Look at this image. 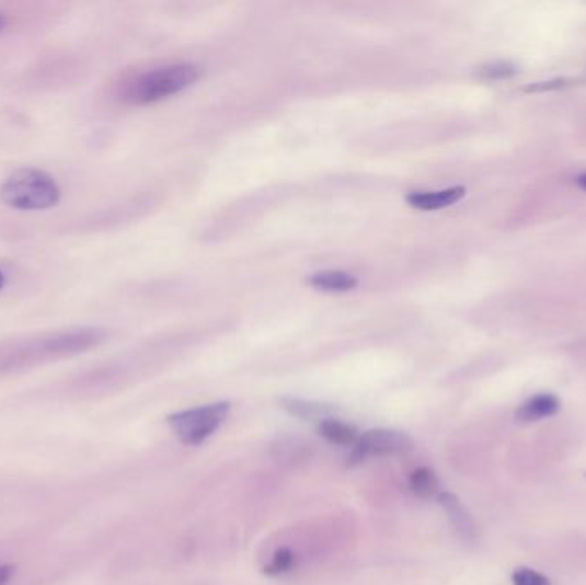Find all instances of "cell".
<instances>
[{
	"instance_id": "ba28073f",
	"label": "cell",
	"mask_w": 586,
	"mask_h": 585,
	"mask_svg": "<svg viewBox=\"0 0 586 585\" xmlns=\"http://www.w3.org/2000/svg\"><path fill=\"white\" fill-rule=\"evenodd\" d=\"M279 404L288 414L294 415V417H299V420L306 421H321L330 420L331 414L335 412V408L331 405L319 404V402H311V400L303 399H287L279 400Z\"/></svg>"
},
{
	"instance_id": "5bb4252c",
	"label": "cell",
	"mask_w": 586,
	"mask_h": 585,
	"mask_svg": "<svg viewBox=\"0 0 586 585\" xmlns=\"http://www.w3.org/2000/svg\"><path fill=\"white\" fill-rule=\"evenodd\" d=\"M513 584L515 585H551L548 577L530 569H518L513 574Z\"/></svg>"
},
{
	"instance_id": "8fae6325",
	"label": "cell",
	"mask_w": 586,
	"mask_h": 585,
	"mask_svg": "<svg viewBox=\"0 0 586 585\" xmlns=\"http://www.w3.org/2000/svg\"><path fill=\"white\" fill-rule=\"evenodd\" d=\"M410 490L418 498H430L436 495L437 487H439V481H437L436 474H434L427 467H421L415 469L409 479Z\"/></svg>"
},
{
	"instance_id": "ffe728a7",
	"label": "cell",
	"mask_w": 586,
	"mask_h": 585,
	"mask_svg": "<svg viewBox=\"0 0 586 585\" xmlns=\"http://www.w3.org/2000/svg\"><path fill=\"white\" fill-rule=\"evenodd\" d=\"M586 475V474H585Z\"/></svg>"
},
{
	"instance_id": "8992f818",
	"label": "cell",
	"mask_w": 586,
	"mask_h": 585,
	"mask_svg": "<svg viewBox=\"0 0 586 585\" xmlns=\"http://www.w3.org/2000/svg\"><path fill=\"white\" fill-rule=\"evenodd\" d=\"M437 500H439L446 514H448L449 523H451L455 530H457V535L460 536L463 541H475V524H473V518L470 517L467 508L461 505L460 500L452 495V493H441Z\"/></svg>"
},
{
	"instance_id": "d6986e66",
	"label": "cell",
	"mask_w": 586,
	"mask_h": 585,
	"mask_svg": "<svg viewBox=\"0 0 586 585\" xmlns=\"http://www.w3.org/2000/svg\"><path fill=\"white\" fill-rule=\"evenodd\" d=\"M5 26V16L0 12V30L4 28Z\"/></svg>"
},
{
	"instance_id": "3957f363",
	"label": "cell",
	"mask_w": 586,
	"mask_h": 585,
	"mask_svg": "<svg viewBox=\"0 0 586 585\" xmlns=\"http://www.w3.org/2000/svg\"><path fill=\"white\" fill-rule=\"evenodd\" d=\"M230 412L229 402L203 405L169 415V426L182 444L197 447L209 438L227 420Z\"/></svg>"
},
{
	"instance_id": "2e32d148",
	"label": "cell",
	"mask_w": 586,
	"mask_h": 585,
	"mask_svg": "<svg viewBox=\"0 0 586 585\" xmlns=\"http://www.w3.org/2000/svg\"><path fill=\"white\" fill-rule=\"evenodd\" d=\"M12 572H14V569L11 565L0 566V585H8L9 578L12 577Z\"/></svg>"
},
{
	"instance_id": "e0dca14e",
	"label": "cell",
	"mask_w": 586,
	"mask_h": 585,
	"mask_svg": "<svg viewBox=\"0 0 586 585\" xmlns=\"http://www.w3.org/2000/svg\"><path fill=\"white\" fill-rule=\"evenodd\" d=\"M576 184H578L583 191H586V174L578 175V177H576Z\"/></svg>"
},
{
	"instance_id": "9a60e30c",
	"label": "cell",
	"mask_w": 586,
	"mask_h": 585,
	"mask_svg": "<svg viewBox=\"0 0 586 585\" xmlns=\"http://www.w3.org/2000/svg\"><path fill=\"white\" fill-rule=\"evenodd\" d=\"M579 80H567V78H559V80L540 81V83L528 84L525 88L527 93H542V91L563 90L566 87L578 84Z\"/></svg>"
},
{
	"instance_id": "7a4b0ae2",
	"label": "cell",
	"mask_w": 586,
	"mask_h": 585,
	"mask_svg": "<svg viewBox=\"0 0 586 585\" xmlns=\"http://www.w3.org/2000/svg\"><path fill=\"white\" fill-rule=\"evenodd\" d=\"M202 76V69L194 64H173L165 68L142 72L124 90V100L133 105H151L169 96L177 95L185 88L193 87Z\"/></svg>"
},
{
	"instance_id": "5b68a950",
	"label": "cell",
	"mask_w": 586,
	"mask_h": 585,
	"mask_svg": "<svg viewBox=\"0 0 586 585\" xmlns=\"http://www.w3.org/2000/svg\"><path fill=\"white\" fill-rule=\"evenodd\" d=\"M467 190L461 186L448 187L443 191H414L406 194V203L422 211H436L448 208L464 198Z\"/></svg>"
},
{
	"instance_id": "30bf717a",
	"label": "cell",
	"mask_w": 586,
	"mask_h": 585,
	"mask_svg": "<svg viewBox=\"0 0 586 585\" xmlns=\"http://www.w3.org/2000/svg\"><path fill=\"white\" fill-rule=\"evenodd\" d=\"M319 433L331 445H340V447H354L357 444L358 432L352 424L343 423V421L330 417L319 423Z\"/></svg>"
},
{
	"instance_id": "4fadbf2b",
	"label": "cell",
	"mask_w": 586,
	"mask_h": 585,
	"mask_svg": "<svg viewBox=\"0 0 586 585\" xmlns=\"http://www.w3.org/2000/svg\"><path fill=\"white\" fill-rule=\"evenodd\" d=\"M294 566H296V554L291 553L288 548H281V550L273 557L272 563L264 569V572L268 575H281L290 572Z\"/></svg>"
},
{
	"instance_id": "52a82bcc",
	"label": "cell",
	"mask_w": 586,
	"mask_h": 585,
	"mask_svg": "<svg viewBox=\"0 0 586 585\" xmlns=\"http://www.w3.org/2000/svg\"><path fill=\"white\" fill-rule=\"evenodd\" d=\"M559 409H561V402H559L558 397L551 395V393H540V395L528 399L524 405H519L518 411H516V420L519 423H533V421L552 417V415L558 414Z\"/></svg>"
},
{
	"instance_id": "9c48e42d",
	"label": "cell",
	"mask_w": 586,
	"mask_h": 585,
	"mask_svg": "<svg viewBox=\"0 0 586 585\" xmlns=\"http://www.w3.org/2000/svg\"><path fill=\"white\" fill-rule=\"evenodd\" d=\"M309 285L323 292H348L357 287L358 280L352 273L328 269V272L314 273L309 278Z\"/></svg>"
},
{
	"instance_id": "ac0fdd59",
	"label": "cell",
	"mask_w": 586,
	"mask_h": 585,
	"mask_svg": "<svg viewBox=\"0 0 586 585\" xmlns=\"http://www.w3.org/2000/svg\"><path fill=\"white\" fill-rule=\"evenodd\" d=\"M5 285V277L4 273H2V269H0V290H2V287Z\"/></svg>"
},
{
	"instance_id": "277c9868",
	"label": "cell",
	"mask_w": 586,
	"mask_h": 585,
	"mask_svg": "<svg viewBox=\"0 0 586 585\" xmlns=\"http://www.w3.org/2000/svg\"><path fill=\"white\" fill-rule=\"evenodd\" d=\"M412 448V438L394 429H370L358 436L351 455V463H360L370 457L403 454Z\"/></svg>"
},
{
	"instance_id": "6da1fadb",
	"label": "cell",
	"mask_w": 586,
	"mask_h": 585,
	"mask_svg": "<svg viewBox=\"0 0 586 585\" xmlns=\"http://www.w3.org/2000/svg\"><path fill=\"white\" fill-rule=\"evenodd\" d=\"M60 196L56 179L39 169H21L0 186L2 203L21 211L50 210L59 205Z\"/></svg>"
},
{
	"instance_id": "7c38bea8",
	"label": "cell",
	"mask_w": 586,
	"mask_h": 585,
	"mask_svg": "<svg viewBox=\"0 0 586 585\" xmlns=\"http://www.w3.org/2000/svg\"><path fill=\"white\" fill-rule=\"evenodd\" d=\"M519 69L516 68L515 64L512 62H492L484 66V68L479 69V78L482 80L496 81V80H508L513 76L518 74Z\"/></svg>"
}]
</instances>
